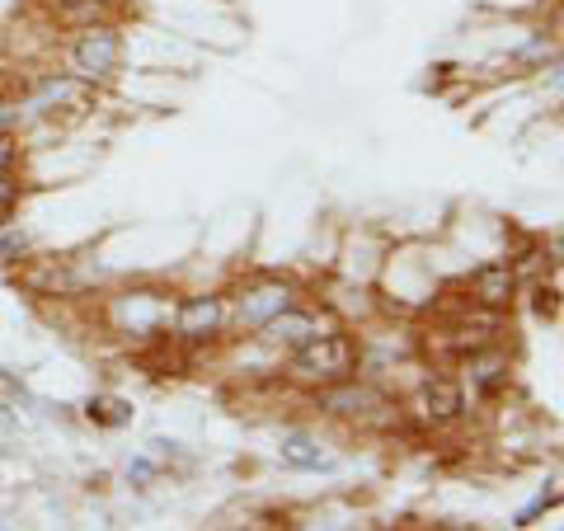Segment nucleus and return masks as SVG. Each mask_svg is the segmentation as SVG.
Segmentation results:
<instances>
[{
	"label": "nucleus",
	"mask_w": 564,
	"mask_h": 531,
	"mask_svg": "<svg viewBox=\"0 0 564 531\" xmlns=\"http://www.w3.org/2000/svg\"><path fill=\"white\" fill-rule=\"evenodd\" d=\"M352 367H358V344H352V334L344 329H321L315 339L296 344L292 348V362H288V377L296 386H334V381H348Z\"/></svg>",
	"instance_id": "1"
},
{
	"label": "nucleus",
	"mask_w": 564,
	"mask_h": 531,
	"mask_svg": "<svg viewBox=\"0 0 564 531\" xmlns=\"http://www.w3.org/2000/svg\"><path fill=\"white\" fill-rule=\"evenodd\" d=\"M70 66H76V76L90 80V85L113 80L118 66H122V29L113 20L76 29V43H70Z\"/></svg>",
	"instance_id": "2"
},
{
	"label": "nucleus",
	"mask_w": 564,
	"mask_h": 531,
	"mask_svg": "<svg viewBox=\"0 0 564 531\" xmlns=\"http://www.w3.org/2000/svg\"><path fill=\"white\" fill-rule=\"evenodd\" d=\"M174 315V301L165 292H128L113 301V325L122 334H141V339H151V334H161Z\"/></svg>",
	"instance_id": "3"
},
{
	"label": "nucleus",
	"mask_w": 564,
	"mask_h": 531,
	"mask_svg": "<svg viewBox=\"0 0 564 531\" xmlns=\"http://www.w3.org/2000/svg\"><path fill=\"white\" fill-rule=\"evenodd\" d=\"M292 306H296V288H292V282L263 278V282H254V288H245V292H240V301H236V321H240L245 329H263V325L273 321V315L292 311Z\"/></svg>",
	"instance_id": "4"
},
{
	"label": "nucleus",
	"mask_w": 564,
	"mask_h": 531,
	"mask_svg": "<svg viewBox=\"0 0 564 531\" xmlns=\"http://www.w3.org/2000/svg\"><path fill=\"white\" fill-rule=\"evenodd\" d=\"M414 414H419V423H429V429H447V423H456V419L466 414L462 381L429 377V381L419 386V395H414Z\"/></svg>",
	"instance_id": "5"
},
{
	"label": "nucleus",
	"mask_w": 564,
	"mask_h": 531,
	"mask_svg": "<svg viewBox=\"0 0 564 531\" xmlns=\"http://www.w3.org/2000/svg\"><path fill=\"white\" fill-rule=\"evenodd\" d=\"M170 321L184 344H207V339H217L226 325V301L221 296H184Z\"/></svg>",
	"instance_id": "6"
},
{
	"label": "nucleus",
	"mask_w": 564,
	"mask_h": 531,
	"mask_svg": "<svg viewBox=\"0 0 564 531\" xmlns=\"http://www.w3.org/2000/svg\"><path fill=\"white\" fill-rule=\"evenodd\" d=\"M518 296V263L513 259H489L470 273V301L480 311H508Z\"/></svg>",
	"instance_id": "7"
},
{
	"label": "nucleus",
	"mask_w": 564,
	"mask_h": 531,
	"mask_svg": "<svg viewBox=\"0 0 564 531\" xmlns=\"http://www.w3.org/2000/svg\"><path fill=\"white\" fill-rule=\"evenodd\" d=\"M462 362H466V381H470V391L480 395V400L503 395V391H508V381H513V362H508V353H503V348H494V344L462 353Z\"/></svg>",
	"instance_id": "8"
},
{
	"label": "nucleus",
	"mask_w": 564,
	"mask_h": 531,
	"mask_svg": "<svg viewBox=\"0 0 564 531\" xmlns=\"http://www.w3.org/2000/svg\"><path fill=\"white\" fill-rule=\"evenodd\" d=\"M33 109L39 113H90L95 85L80 76H47L39 90H33Z\"/></svg>",
	"instance_id": "9"
},
{
	"label": "nucleus",
	"mask_w": 564,
	"mask_h": 531,
	"mask_svg": "<svg viewBox=\"0 0 564 531\" xmlns=\"http://www.w3.org/2000/svg\"><path fill=\"white\" fill-rule=\"evenodd\" d=\"M381 391H372V386H358V381H334V386H321V410L334 414V419H372L381 410Z\"/></svg>",
	"instance_id": "10"
},
{
	"label": "nucleus",
	"mask_w": 564,
	"mask_h": 531,
	"mask_svg": "<svg viewBox=\"0 0 564 531\" xmlns=\"http://www.w3.org/2000/svg\"><path fill=\"white\" fill-rule=\"evenodd\" d=\"M321 334V325H315V315H306V311H282V315H273L269 325H263V339L269 344H278V348H296V344H306V339H315Z\"/></svg>",
	"instance_id": "11"
},
{
	"label": "nucleus",
	"mask_w": 564,
	"mask_h": 531,
	"mask_svg": "<svg viewBox=\"0 0 564 531\" xmlns=\"http://www.w3.org/2000/svg\"><path fill=\"white\" fill-rule=\"evenodd\" d=\"M52 14H57V24H66V29H85V24H104V20H109L113 0H57Z\"/></svg>",
	"instance_id": "12"
},
{
	"label": "nucleus",
	"mask_w": 564,
	"mask_h": 531,
	"mask_svg": "<svg viewBox=\"0 0 564 531\" xmlns=\"http://www.w3.org/2000/svg\"><path fill=\"white\" fill-rule=\"evenodd\" d=\"M282 462H288L292 470H321L325 452H321V442H315L311 433H288L282 437Z\"/></svg>",
	"instance_id": "13"
},
{
	"label": "nucleus",
	"mask_w": 564,
	"mask_h": 531,
	"mask_svg": "<svg viewBox=\"0 0 564 531\" xmlns=\"http://www.w3.org/2000/svg\"><path fill=\"white\" fill-rule=\"evenodd\" d=\"M85 419L99 423V429H122V423H132V404L118 395H90L85 400Z\"/></svg>",
	"instance_id": "14"
},
{
	"label": "nucleus",
	"mask_w": 564,
	"mask_h": 531,
	"mask_svg": "<svg viewBox=\"0 0 564 531\" xmlns=\"http://www.w3.org/2000/svg\"><path fill=\"white\" fill-rule=\"evenodd\" d=\"M29 250H33L29 231H20V226H10V221L0 226V269H10V263H24Z\"/></svg>",
	"instance_id": "15"
},
{
	"label": "nucleus",
	"mask_w": 564,
	"mask_h": 531,
	"mask_svg": "<svg viewBox=\"0 0 564 531\" xmlns=\"http://www.w3.org/2000/svg\"><path fill=\"white\" fill-rule=\"evenodd\" d=\"M20 198H24V184L6 170V174H0V226H6V221L14 217V207H20Z\"/></svg>",
	"instance_id": "16"
},
{
	"label": "nucleus",
	"mask_w": 564,
	"mask_h": 531,
	"mask_svg": "<svg viewBox=\"0 0 564 531\" xmlns=\"http://www.w3.org/2000/svg\"><path fill=\"white\" fill-rule=\"evenodd\" d=\"M20 165V137H14L10 128H0V174Z\"/></svg>",
	"instance_id": "17"
},
{
	"label": "nucleus",
	"mask_w": 564,
	"mask_h": 531,
	"mask_svg": "<svg viewBox=\"0 0 564 531\" xmlns=\"http://www.w3.org/2000/svg\"><path fill=\"white\" fill-rule=\"evenodd\" d=\"M518 57H522V62H541V57H555V43H551V39H545V33H541V39H532V43H527V47L518 52Z\"/></svg>",
	"instance_id": "18"
},
{
	"label": "nucleus",
	"mask_w": 564,
	"mask_h": 531,
	"mask_svg": "<svg viewBox=\"0 0 564 531\" xmlns=\"http://www.w3.org/2000/svg\"><path fill=\"white\" fill-rule=\"evenodd\" d=\"M555 311H560V292L555 288H541L536 292V315H551V321H555Z\"/></svg>",
	"instance_id": "19"
},
{
	"label": "nucleus",
	"mask_w": 564,
	"mask_h": 531,
	"mask_svg": "<svg viewBox=\"0 0 564 531\" xmlns=\"http://www.w3.org/2000/svg\"><path fill=\"white\" fill-rule=\"evenodd\" d=\"M128 475H132V480H151V475H155V462H147V456H141V462L128 466Z\"/></svg>",
	"instance_id": "20"
},
{
	"label": "nucleus",
	"mask_w": 564,
	"mask_h": 531,
	"mask_svg": "<svg viewBox=\"0 0 564 531\" xmlns=\"http://www.w3.org/2000/svg\"><path fill=\"white\" fill-rule=\"evenodd\" d=\"M6 429H14V414H6V410H0V433H6Z\"/></svg>",
	"instance_id": "21"
}]
</instances>
